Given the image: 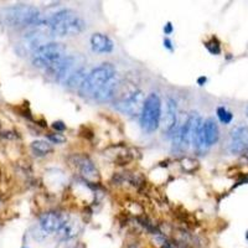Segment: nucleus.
Masks as SVG:
<instances>
[{"label": "nucleus", "instance_id": "f03ea898", "mask_svg": "<svg viewBox=\"0 0 248 248\" xmlns=\"http://www.w3.org/2000/svg\"><path fill=\"white\" fill-rule=\"evenodd\" d=\"M43 24L44 19L36 6L17 4L0 10V25L6 29L20 30L31 26L37 28Z\"/></svg>", "mask_w": 248, "mask_h": 248}, {"label": "nucleus", "instance_id": "f3484780", "mask_svg": "<svg viewBox=\"0 0 248 248\" xmlns=\"http://www.w3.org/2000/svg\"><path fill=\"white\" fill-rule=\"evenodd\" d=\"M47 139L52 144H62L66 141V137L61 133H52V134H48Z\"/></svg>", "mask_w": 248, "mask_h": 248}, {"label": "nucleus", "instance_id": "1a4fd4ad", "mask_svg": "<svg viewBox=\"0 0 248 248\" xmlns=\"http://www.w3.org/2000/svg\"><path fill=\"white\" fill-rule=\"evenodd\" d=\"M161 125H163V133L167 137H172L175 130L178 129V105L171 97L167 99V110L161 121Z\"/></svg>", "mask_w": 248, "mask_h": 248}, {"label": "nucleus", "instance_id": "dca6fc26", "mask_svg": "<svg viewBox=\"0 0 248 248\" xmlns=\"http://www.w3.org/2000/svg\"><path fill=\"white\" fill-rule=\"evenodd\" d=\"M180 164H181V167H183V169L185 170L186 172H194L195 170L199 168L198 161L191 158H184L183 160L180 161Z\"/></svg>", "mask_w": 248, "mask_h": 248}, {"label": "nucleus", "instance_id": "20e7f679", "mask_svg": "<svg viewBox=\"0 0 248 248\" xmlns=\"http://www.w3.org/2000/svg\"><path fill=\"white\" fill-rule=\"evenodd\" d=\"M161 122V99L158 93H149L145 97L140 116H139V124L143 132L154 133L160 127Z\"/></svg>", "mask_w": 248, "mask_h": 248}, {"label": "nucleus", "instance_id": "39448f33", "mask_svg": "<svg viewBox=\"0 0 248 248\" xmlns=\"http://www.w3.org/2000/svg\"><path fill=\"white\" fill-rule=\"evenodd\" d=\"M66 46L61 43L43 44L31 54V62L34 67L48 70L66 56Z\"/></svg>", "mask_w": 248, "mask_h": 248}, {"label": "nucleus", "instance_id": "0eeeda50", "mask_svg": "<svg viewBox=\"0 0 248 248\" xmlns=\"http://www.w3.org/2000/svg\"><path fill=\"white\" fill-rule=\"evenodd\" d=\"M65 216L60 212L56 211H48L40 216L39 226L40 231L43 232L44 236H48L52 233H59L60 230L63 227L66 222Z\"/></svg>", "mask_w": 248, "mask_h": 248}, {"label": "nucleus", "instance_id": "f257e3e1", "mask_svg": "<svg viewBox=\"0 0 248 248\" xmlns=\"http://www.w3.org/2000/svg\"><path fill=\"white\" fill-rule=\"evenodd\" d=\"M119 81L117 68L110 62H103L93 68L79 87L82 96L91 97L97 102H108L116 97Z\"/></svg>", "mask_w": 248, "mask_h": 248}, {"label": "nucleus", "instance_id": "9d476101", "mask_svg": "<svg viewBox=\"0 0 248 248\" xmlns=\"http://www.w3.org/2000/svg\"><path fill=\"white\" fill-rule=\"evenodd\" d=\"M75 167L78 169L79 174L86 179V180H96L98 179L99 174L96 165L88 158L87 155H76L75 156Z\"/></svg>", "mask_w": 248, "mask_h": 248}, {"label": "nucleus", "instance_id": "f8f14e48", "mask_svg": "<svg viewBox=\"0 0 248 248\" xmlns=\"http://www.w3.org/2000/svg\"><path fill=\"white\" fill-rule=\"evenodd\" d=\"M86 77H87V72H86L85 68L81 67L79 70H77L75 74L71 75L65 83L68 88H71V90H76V88L79 90V87L82 86V83H83V81L86 79Z\"/></svg>", "mask_w": 248, "mask_h": 248}, {"label": "nucleus", "instance_id": "6e6552de", "mask_svg": "<svg viewBox=\"0 0 248 248\" xmlns=\"http://www.w3.org/2000/svg\"><path fill=\"white\" fill-rule=\"evenodd\" d=\"M248 149V125H236L230 133L229 150L232 154H240Z\"/></svg>", "mask_w": 248, "mask_h": 248}, {"label": "nucleus", "instance_id": "4be33fe9", "mask_svg": "<svg viewBox=\"0 0 248 248\" xmlns=\"http://www.w3.org/2000/svg\"><path fill=\"white\" fill-rule=\"evenodd\" d=\"M246 114H247V118H248V107H247V109H246Z\"/></svg>", "mask_w": 248, "mask_h": 248}, {"label": "nucleus", "instance_id": "6ab92c4d", "mask_svg": "<svg viewBox=\"0 0 248 248\" xmlns=\"http://www.w3.org/2000/svg\"><path fill=\"white\" fill-rule=\"evenodd\" d=\"M172 31H174V26H172V24L170 23H167L165 25H164V34L165 35H171Z\"/></svg>", "mask_w": 248, "mask_h": 248}, {"label": "nucleus", "instance_id": "a211bd4d", "mask_svg": "<svg viewBox=\"0 0 248 248\" xmlns=\"http://www.w3.org/2000/svg\"><path fill=\"white\" fill-rule=\"evenodd\" d=\"M52 128H54L57 133H62L63 130H66V128L67 127H66V124L63 123V122L57 121V122H54V123H52Z\"/></svg>", "mask_w": 248, "mask_h": 248}, {"label": "nucleus", "instance_id": "9b49d317", "mask_svg": "<svg viewBox=\"0 0 248 248\" xmlns=\"http://www.w3.org/2000/svg\"><path fill=\"white\" fill-rule=\"evenodd\" d=\"M91 48L96 54H109L114 48V43L106 34L94 32L91 36Z\"/></svg>", "mask_w": 248, "mask_h": 248}, {"label": "nucleus", "instance_id": "4468645a", "mask_svg": "<svg viewBox=\"0 0 248 248\" xmlns=\"http://www.w3.org/2000/svg\"><path fill=\"white\" fill-rule=\"evenodd\" d=\"M216 114H217V118H218V121H220L222 124H225V125H227V124L231 123L232 119H233V114H232V113L230 112L227 108L223 107V106L217 107Z\"/></svg>", "mask_w": 248, "mask_h": 248}, {"label": "nucleus", "instance_id": "5701e85b", "mask_svg": "<svg viewBox=\"0 0 248 248\" xmlns=\"http://www.w3.org/2000/svg\"><path fill=\"white\" fill-rule=\"evenodd\" d=\"M246 237H247V240H248V231H247V234H246Z\"/></svg>", "mask_w": 248, "mask_h": 248}, {"label": "nucleus", "instance_id": "ddd939ff", "mask_svg": "<svg viewBox=\"0 0 248 248\" xmlns=\"http://www.w3.org/2000/svg\"><path fill=\"white\" fill-rule=\"evenodd\" d=\"M31 149L37 156H45V155L50 154L54 152V147L52 144H50L46 140H35L31 143Z\"/></svg>", "mask_w": 248, "mask_h": 248}, {"label": "nucleus", "instance_id": "412c9836", "mask_svg": "<svg viewBox=\"0 0 248 248\" xmlns=\"http://www.w3.org/2000/svg\"><path fill=\"white\" fill-rule=\"evenodd\" d=\"M206 82H207V78H206L205 76H201V77H199V78H198L199 86H203L206 83Z\"/></svg>", "mask_w": 248, "mask_h": 248}, {"label": "nucleus", "instance_id": "aec40b11", "mask_svg": "<svg viewBox=\"0 0 248 248\" xmlns=\"http://www.w3.org/2000/svg\"><path fill=\"white\" fill-rule=\"evenodd\" d=\"M164 47L168 48V50H170V51L174 50V46H172V41L169 39V37H165V39H164Z\"/></svg>", "mask_w": 248, "mask_h": 248}, {"label": "nucleus", "instance_id": "2eb2a0df", "mask_svg": "<svg viewBox=\"0 0 248 248\" xmlns=\"http://www.w3.org/2000/svg\"><path fill=\"white\" fill-rule=\"evenodd\" d=\"M205 47L207 48V51H209L210 54L211 55H220L221 54V44L220 41L217 40V37H211V39L209 40V41H206L205 44Z\"/></svg>", "mask_w": 248, "mask_h": 248}, {"label": "nucleus", "instance_id": "7ed1b4c3", "mask_svg": "<svg viewBox=\"0 0 248 248\" xmlns=\"http://www.w3.org/2000/svg\"><path fill=\"white\" fill-rule=\"evenodd\" d=\"M86 26L85 20L72 9H62L46 20V28L52 36H76Z\"/></svg>", "mask_w": 248, "mask_h": 248}, {"label": "nucleus", "instance_id": "423d86ee", "mask_svg": "<svg viewBox=\"0 0 248 248\" xmlns=\"http://www.w3.org/2000/svg\"><path fill=\"white\" fill-rule=\"evenodd\" d=\"M144 101L145 97L143 91L137 87H132L119 94L118 98L114 101V108L129 117H139Z\"/></svg>", "mask_w": 248, "mask_h": 248}]
</instances>
